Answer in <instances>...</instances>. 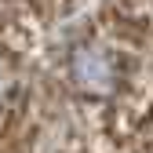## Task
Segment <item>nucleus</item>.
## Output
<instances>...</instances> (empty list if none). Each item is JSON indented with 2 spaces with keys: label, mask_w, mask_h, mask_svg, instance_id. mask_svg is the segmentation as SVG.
Wrapping results in <instances>:
<instances>
[{
  "label": "nucleus",
  "mask_w": 153,
  "mask_h": 153,
  "mask_svg": "<svg viewBox=\"0 0 153 153\" xmlns=\"http://www.w3.org/2000/svg\"><path fill=\"white\" fill-rule=\"evenodd\" d=\"M69 84L76 95L84 99H113L124 80H128V69H124V55L117 48H106L99 40H88V44H76L69 55Z\"/></svg>",
  "instance_id": "f257e3e1"
}]
</instances>
